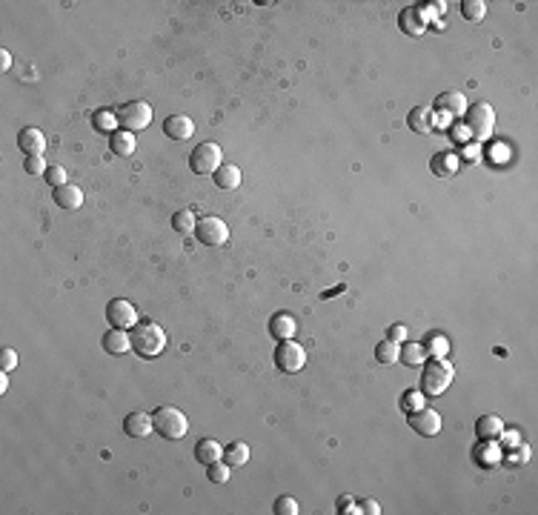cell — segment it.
Wrapping results in <instances>:
<instances>
[{"mask_svg":"<svg viewBox=\"0 0 538 515\" xmlns=\"http://www.w3.org/2000/svg\"><path fill=\"white\" fill-rule=\"evenodd\" d=\"M9 69H12V52L9 49H0V72L6 74Z\"/></svg>","mask_w":538,"mask_h":515,"instance_id":"obj_43","label":"cell"},{"mask_svg":"<svg viewBox=\"0 0 538 515\" xmlns=\"http://www.w3.org/2000/svg\"><path fill=\"white\" fill-rule=\"evenodd\" d=\"M361 512H367V515H378V512H381V507H378V501H372V498H363V501H361Z\"/></svg>","mask_w":538,"mask_h":515,"instance_id":"obj_42","label":"cell"},{"mask_svg":"<svg viewBox=\"0 0 538 515\" xmlns=\"http://www.w3.org/2000/svg\"><path fill=\"white\" fill-rule=\"evenodd\" d=\"M129 338H132V352H138L141 358H158L166 350V332L155 321L134 323Z\"/></svg>","mask_w":538,"mask_h":515,"instance_id":"obj_1","label":"cell"},{"mask_svg":"<svg viewBox=\"0 0 538 515\" xmlns=\"http://www.w3.org/2000/svg\"><path fill=\"white\" fill-rule=\"evenodd\" d=\"M295 332H298V321H295L292 315L278 312V315L269 318V335H272V338H278V341H290V338H295Z\"/></svg>","mask_w":538,"mask_h":515,"instance_id":"obj_16","label":"cell"},{"mask_svg":"<svg viewBox=\"0 0 538 515\" xmlns=\"http://www.w3.org/2000/svg\"><path fill=\"white\" fill-rule=\"evenodd\" d=\"M43 178H46V183H49L52 189L66 186V183H69V175H66V169H63V166H49Z\"/></svg>","mask_w":538,"mask_h":515,"instance_id":"obj_37","label":"cell"},{"mask_svg":"<svg viewBox=\"0 0 538 515\" xmlns=\"http://www.w3.org/2000/svg\"><path fill=\"white\" fill-rule=\"evenodd\" d=\"M435 109H441V112L447 114V118H450V114H452V118H458V114L467 112V98H464L461 92H444V94H441V98L435 101Z\"/></svg>","mask_w":538,"mask_h":515,"instance_id":"obj_20","label":"cell"},{"mask_svg":"<svg viewBox=\"0 0 538 515\" xmlns=\"http://www.w3.org/2000/svg\"><path fill=\"white\" fill-rule=\"evenodd\" d=\"M407 424H410L418 435L432 438V435L441 432V415H438L435 410H430V407H421V410H415V412L407 415Z\"/></svg>","mask_w":538,"mask_h":515,"instance_id":"obj_10","label":"cell"},{"mask_svg":"<svg viewBox=\"0 0 538 515\" xmlns=\"http://www.w3.org/2000/svg\"><path fill=\"white\" fill-rule=\"evenodd\" d=\"M424 350H427V355H432V358H444V355L450 352V343H447V338H444V335L432 332V335H427Z\"/></svg>","mask_w":538,"mask_h":515,"instance_id":"obj_34","label":"cell"},{"mask_svg":"<svg viewBox=\"0 0 538 515\" xmlns=\"http://www.w3.org/2000/svg\"><path fill=\"white\" fill-rule=\"evenodd\" d=\"M272 509H275V515H298L301 512V507H298V501L292 498V495H281V498H275Z\"/></svg>","mask_w":538,"mask_h":515,"instance_id":"obj_36","label":"cell"},{"mask_svg":"<svg viewBox=\"0 0 538 515\" xmlns=\"http://www.w3.org/2000/svg\"><path fill=\"white\" fill-rule=\"evenodd\" d=\"M195 238H198L203 246H223V243L229 241V226H226L221 218H215V215H206V218H201L198 226H195Z\"/></svg>","mask_w":538,"mask_h":515,"instance_id":"obj_8","label":"cell"},{"mask_svg":"<svg viewBox=\"0 0 538 515\" xmlns=\"http://www.w3.org/2000/svg\"><path fill=\"white\" fill-rule=\"evenodd\" d=\"M9 390V372H0V392Z\"/></svg>","mask_w":538,"mask_h":515,"instance_id":"obj_45","label":"cell"},{"mask_svg":"<svg viewBox=\"0 0 538 515\" xmlns=\"http://www.w3.org/2000/svg\"><path fill=\"white\" fill-rule=\"evenodd\" d=\"M12 370H17V352L6 347L0 352V372H12Z\"/></svg>","mask_w":538,"mask_h":515,"instance_id":"obj_39","label":"cell"},{"mask_svg":"<svg viewBox=\"0 0 538 515\" xmlns=\"http://www.w3.org/2000/svg\"><path fill=\"white\" fill-rule=\"evenodd\" d=\"M17 146H21L26 155H43L46 152V135L41 129L26 126V129H21V135H17Z\"/></svg>","mask_w":538,"mask_h":515,"instance_id":"obj_15","label":"cell"},{"mask_svg":"<svg viewBox=\"0 0 538 515\" xmlns=\"http://www.w3.org/2000/svg\"><path fill=\"white\" fill-rule=\"evenodd\" d=\"M223 464L229 467H243L249 461V447L243 441H232V444H226L223 447V458H221Z\"/></svg>","mask_w":538,"mask_h":515,"instance_id":"obj_28","label":"cell"},{"mask_svg":"<svg viewBox=\"0 0 538 515\" xmlns=\"http://www.w3.org/2000/svg\"><path fill=\"white\" fill-rule=\"evenodd\" d=\"M452 138H455L458 143H464V141L470 138V132H467V126H455V129H452Z\"/></svg>","mask_w":538,"mask_h":515,"instance_id":"obj_44","label":"cell"},{"mask_svg":"<svg viewBox=\"0 0 538 515\" xmlns=\"http://www.w3.org/2000/svg\"><path fill=\"white\" fill-rule=\"evenodd\" d=\"M114 112H118V126L123 132H132V135L152 123V106L146 101H129Z\"/></svg>","mask_w":538,"mask_h":515,"instance_id":"obj_6","label":"cell"},{"mask_svg":"<svg viewBox=\"0 0 538 515\" xmlns=\"http://www.w3.org/2000/svg\"><path fill=\"white\" fill-rule=\"evenodd\" d=\"M92 126H94V132H101V135H114V126H118V112L98 109L92 114Z\"/></svg>","mask_w":538,"mask_h":515,"instance_id":"obj_27","label":"cell"},{"mask_svg":"<svg viewBox=\"0 0 538 515\" xmlns=\"http://www.w3.org/2000/svg\"><path fill=\"white\" fill-rule=\"evenodd\" d=\"M512 444H518V435H515V432L507 435V447H512Z\"/></svg>","mask_w":538,"mask_h":515,"instance_id":"obj_46","label":"cell"},{"mask_svg":"<svg viewBox=\"0 0 538 515\" xmlns=\"http://www.w3.org/2000/svg\"><path fill=\"white\" fill-rule=\"evenodd\" d=\"M435 114H432V109L430 106H415L410 114H407V126L412 129V132H418V135H430V132L435 129Z\"/></svg>","mask_w":538,"mask_h":515,"instance_id":"obj_18","label":"cell"},{"mask_svg":"<svg viewBox=\"0 0 538 515\" xmlns=\"http://www.w3.org/2000/svg\"><path fill=\"white\" fill-rule=\"evenodd\" d=\"M195 458H198V464H215L223 458V447L215 441V438H201L198 447H195Z\"/></svg>","mask_w":538,"mask_h":515,"instance_id":"obj_22","label":"cell"},{"mask_svg":"<svg viewBox=\"0 0 538 515\" xmlns=\"http://www.w3.org/2000/svg\"><path fill=\"white\" fill-rule=\"evenodd\" d=\"M501 461H504L507 467H521V464H527V461H530V447H527V444H521V441L512 444V447H510V452H507V455H501Z\"/></svg>","mask_w":538,"mask_h":515,"instance_id":"obj_32","label":"cell"},{"mask_svg":"<svg viewBox=\"0 0 538 515\" xmlns=\"http://www.w3.org/2000/svg\"><path fill=\"white\" fill-rule=\"evenodd\" d=\"M467 132H470V138H475L478 143H484L492 138V132H495V112L490 103H475V106H467Z\"/></svg>","mask_w":538,"mask_h":515,"instance_id":"obj_4","label":"cell"},{"mask_svg":"<svg viewBox=\"0 0 538 515\" xmlns=\"http://www.w3.org/2000/svg\"><path fill=\"white\" fill-rule=\"evenodd\" d=\"M134 146H138V141H134V135L132 132H114V135H109V149L114 152L118 158H129L132 152H134Z\"/></svg>","mask_w":538,"mask_h":515,"instance_id":"obj_24","label":"cell"},{"mask_svg":"<svg viewBox=\"0 0 538 515\" xmlns=\"http://www.w3.org/2000/svg\"><path fill=\"white\" fill-rule=\"evenodd\" d=\"M106 321L114 330H132L134 323H138V310H134V303H129L126 298H114L106 307Z\"/></svg>","mask_w":538,"mask_h":515,"instance_id":"obj_9","label":"cell"},{"mask_svg":"<svg viewBox=\"0 0 538 515\" xmlns=\"http://www.w3.org/2000/svg\"><path fill=\"white\" fill-rule=\"evenodd\" d=\"M475 461L481 467H498L501 464V450H498V441H481V447L475 450Z\"/></svg>","mask_w":538,"mask_h":515,"instance_id":"obj_26","label":"cell"},{"mask_svg":"<svg viewBox=\"0 0 538 515\" xmlns=\"http://www.w3.org/2000/svg\"><path fill=\"white\" fill-rule=\"evenodd\" d=\"M407 367H421L427 361V350H424V343H415V341H404L401 343V358Z\"/></svg>","mask_w":538,"mask_h":515,"instance_id":"obj_25","label":"cell"},{"mask_svg":"<svg viewBox=\"0 0 538 515\" xmlns=\"http://www.w3.org/2000/svg\"><path fill=\"white\" fill-rule=\"evenodd\" d=\"M223 166V152L218 143L206 141V143H198L192 149L189 155V169L195 172V175H215V172Z\"/></svg>","mask_w":538,"mask_h":515,"instance_id":"obj_5","label":"cell"},{"mask_svg":"<svg viewBox=\"0 0 538 515\" xmlns=\"http://www.w3.org/2000/svg\"><path fill=\"white\" fill-rule=\"evenodd\" d=\"M398 358H401V343H395V341H381L378 347H375V361L378 364H383V367H392V364H398Z\"/></svg>","mask_w":538,"mask_h":515,"instance_id":"obj_29","label":"cell"},{"mask_svg":"<svg viewBox=\"0 0 538 515\" xmlns=\"http://www.w3.org/2000/svg\"><path fill=\"white\" fill-rule=\"evenodd\" d=\"M387 338H390V341H395V343H404V341H407V327H404V323H392Z\"/></svg>","mask_w":538,"mask_h":515,"instance_id":"obj_41","label":"cell"},{"mask_svg":"<svg viewBox=\"0 0 538 515\" xmlns=\"http://www.w3.org/2000/svg\"><path fill=\"white\" fill-rule=\"evenodd\" d=\"M229 475H232V467H229V464H221V461H215V464H209L206 467V478L209 481H212V484H226L229 481Z\"/></svg>","mask_w":538,"mask_h":515,"instance_id":"obj_35","label":"cell"},{"mask_svg":"<svg viewBox=\"0 0 538 515\" xmlns=\"http://www.w3.org/2000/svg\"><path fill=\"white\" fill-rule=\"evenodd\" d=\"M338 512H343V515H352V512H361V507H355L352 504V498H350V495H341V498H338Z\"/></svg>","mask_w":538,"mask_h":515,"instance_id":"obj_40","label":"cell"},{"mask_svg":"<svg viewBox=\"0 0 538 515\" xmlns=\"http://www.w3.org/2000/svg\"><path fill=\"white\" fill-rule=\"evenodd\" d=\"M123 432L129 438H146L155 432V424H152V415L149 412H129L123 418Z\"/></svg>","mask_w":538,"mask_h":515,"instance_id":"obj_13","label":"cell"},{"mask_svg":"<svg viewBox=\"0 0 538 515\" xmlns=\"http://www.w3.org/2000/svg\"><path fill=\"white\" fill-rule=\"evenodd\" d=\"M23 169L29 172V175H46V161H43V155H26V161H23Z\"/></svg>","mask_w":538,"mask_h":515,"instance_id":"obj_38","label":"cell"},{"mask_svg":"<svg viewBox=\"0 0 538 515\" xmlns=\"http://www.w3.org/2000/svg\"><path fill=\"white\" fill-rule=\"evenodd\" d=\"M421 407H427V395L421 392V390H407L401 395V410L404 412H415Z\"/></svg>","mask_w":538,"mask_h":515,"instance_id":"obj_33","label":"cell"},{"mask_svg":"<svg viewBox=\"0 0 538 515\" xmlns=\"http://www.w3.org/2000/svg\"><path fill=\"white\" fill-rule=\"evenodd\" d=\"M475 438L478 441H501L504 438V421L498 415H484L475 424Z\"/></svg>","mask_w":538,"mask_h":515,"instance_id":"obj_14","label":"cell"},{"mask_svg":"<svg viewBox=\"0 0 538 515\" xmlns=\"http://www.w3.org/2000/svg\"><path fill=\"white\" fill-rule=\"evenodd\" d=\"M195 226H198V218L192 209H181V212L172 215V229L178 235H195Z\"/></svg>","mask_w":538,"mask_h":515,"instance_id":"obj_30","label":"cell"},{"mask_svg":"<svg viewBox=\"0 0 538 515\" xmlns=\"http://www.w3.org/2000/svg\"><path fill=\"white\" fill-rule=\"evenodd\" d=\"M54 203L63 209V212H74V209L83 206V189L74 186V183H66V186H57L52 192Z\"/></svg>","mask_w":538,"mask_h":515,"instance_id":"obj_12","label":"cell"},{"mask_svg":"<svg viewBox=\"0 0 538 515\" xmlns=\"http://www.w3.org/2000/svg\"><path fill=\"white\" fill-rule=\"evenodd\" d=\"M212 178H215V186H218V189H238L241 181H243L241 166H235V163H223Z\"/></svg>","mask_w":538,"mask_h":515,"instance_id":"obj_23","label":"cell"},{"mask_svg":"<svg viewBox=\"0 0 538 515\" xmlns=\"http://www.w3.org/2000/svg\"><path fill=\"white\" fill-rule=\"evenodd\" d=\"M452 378H455L452 364H447L444 358H435L432 364L427 367V372L421 375V392H424L427 398H438V395H444V392H447V387L452 384Z\"/></svg>","mask_w":538,"mask_h":515,"instance_id":"obj_3","label":"cell"},{"mask_svg":"<svg viewBox=\"0 0 538 515\" xmlns=\"http://www.w3.org/2000/svg\"><path fill=\"white\" fill-rule=\"evenodd\" d=\"M163 135L172 138V141H189L195 135V121L189 118V114H169L163 121Z\"/></svg>","mask_w":538,"mask_h":515,"instance_id":"obj_11","label":"cell"},{"mask_svg":"<svg viewBox=\"0 0 538 515\" xmlns=\"http://www.w3.org/2000/svg\"><path fill=\"white\" fill-rule=\"evenodd\" d=\"M398 26H401V32H404V34H410V37H421V34L427 32V21L418 14V9H415V6L404 9V12L398 14Z\"/></svg>","mask_w":538,"mask_h":515,"instance_id":"obj_17","label":"cell"},{"mask_svg":"<svg viewBox=\"0 0 538 515\" xmlns=\"http://www.w3.org/2000/svg\"><path fill=\"white\" fill-rule=\"evenodd\" d=\"M430 166H432V172H435L438 178H450V175H455V172H458L461 161H458L455 152H435Z\"/></svg>","mask_w":538,"mask_h":515,"instance_id":"obj_21","label":"cell"},{"mask_svg":"<svg viewBox=\"0 0 538 515\" xmlns=\"http://www.w3.org/2000/svg\"><path fill=\"white\" fill-rule=\"evenodd\" d=\"M275 367H278V372H283V375H295V372H301L303 367H306V350L301 347L298 341H281L278 347H275Z\"/></svg>","mask_w":538,"mask_h":515,"instance_id":"obj_7","label":"cell"},{"mask_svg":"<svg viewBox=\"0 0 538 515\" xmlns=\"http://www.w3.org/2000/svg\"><path fill=\"white\" fill-rule=\"evenodd\" d=\"M461 14H464V21L478 23V21H484L487 3H484V0H464V3H461Z\"/></svg>","mask_w":538,"mask_h":515,"instance_id":"obj_31","label":"cell"},{"mask_svg":"<svg viewBox=\"0 0 538 515\" xmlns=\"http://www.w3.org/2000/svg\"><path fill=\"white\" fill-rule=\"evenodd\" d=\"M103 350H106L109 355H126V352L132 350V338H129V332L112 327V330L103 335Z\"/></svg>","mask_w":538,"mask_h":515,"instance_id":"obj_19","label":"cell"},{"mask_svg":"<svg viewBox=\"0 0 538 515\" xmlns=\"http://www.w3.org/2000/svg\"><path fill=\"white\" fill-rule=\"evenodd\" d=\"M152 424H155V432L163 441H181L189 432V418L178 407H158L152 412Z\"/></svg>","mask_w":538,"mask_h":515,"instance_id":"obj_2","label":"cell"}]
</instances>
